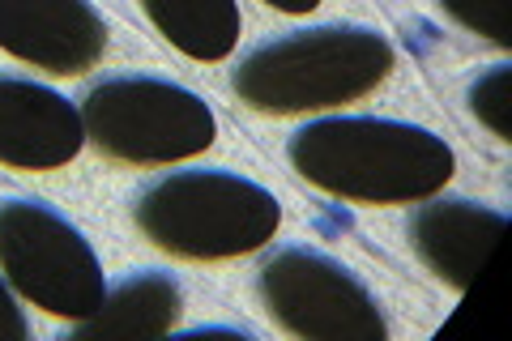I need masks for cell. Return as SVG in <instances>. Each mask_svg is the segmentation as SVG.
Segmentation results:
<instances>
[{"label": "cell", "mask_w": 512, "mask_h": 341, "mask_svg": "<svg viewBox=\"0 0 512 341\" xmlns=\"http://www.w3.org/2000/svg\"><path fill=\"white\" fill-rule=\"evenodd\" d=\"M265 5H274L278 13H312L320 0H265Z\"/></svg>", "instance_id": "obj_14"}, {"label": "cell", "mask_w": 512, "mask_h": 341, "mask_svg": "<svg viewBox=\"0 0 512 341\" xmlns=\"http://www.w3.org/2000/svg\"><path fill=\"white\" fill-rule=\"evenodd\" d=\"M0 47L56 77H82L107 52L90 0H0Z\"/></svg>", "instance_id": "obj_7"}, {"label": "cell", "mask_w": 512, "mask_h": 341, "mask_svg": "<svg viewBox=\"0 0 512 341\" xmlns=\"http://www.w3.org/2000/svg\"><path fill=\"white\" fill-rule=\"evenodd\" d=\"M86 141L77 107L26 77L0 73V162L18 171H56Z\"/></svg>", "instance_id": "obj_8"}, {"label": "cell", "mask_w": 512, "mask_h": 341, "mask_svg": "<svg viewBox=\"0 0 512 341\" xmlns=\"http://www.w3.org/2000/svg\"><path fill=\"white\" fill-rule=\"evenodd\" d=\"M82 128L90 145L120 167H171L205 154L218 120L201 94L163 77H103L82 94Z\"/></svg>", "instance_id": "obj_4"}, {"label": "cell", "mask_w": 512, "mask_h": 341, "mask_svg": "<svg viewBox=\"0 0 512 341\" xmlns=\"http://www.w3.org/2000/svg\"><path fill=\"white\" fill-rule=\"evenodd\" d=\"M0 273L26 303L60 320H86L107 295L86 235L43 201H0Z\"/></svg>", "instance_id": "obj_5"}, {"label": "cell", "mask_w": 512, "mask_h": 341, "mask_svg": "<svg viewBox=\"0 0 512 341\" xmlns=\"http://www.w3.org/2000/svg\"><path fill=\"white\" fill-rule=\"evenodd\" d=\"M133 222L158 252L180 261H235L278 235L282 205L231 171H171L137 192Z\"/></svg>", "instance_id": "obj_3"}, {"label": "cell", "mask_w": 512, "mask_h": 341, "mask_svg": "<svg viewBox=\"0 0 512 341\" xmlns=\"http://www.w3.org/2000/svg\"><path fill=\"white\" fill-rule=\"evenodd\" d=\"M184 316V290L171 273H133L103 295L99 312L77 320L73 337H163Z\"/></svg>", "instance_id": "obj_10"}, {"label": "cell", "mask_w": 512, "mask_h": 341, "mask_svg": "<svg viewBox=\"0 0 512 341\" xmlns=\"http://www.w3.org/2000/svg\"><path fill=\"white\" fill-rule=\"evenodd\" d=\"M141 9L171 39V47L201 64L227 60L244 26L235 0H141Z\"/></svg>", "instance_id": "obj_11"}, {"label": "cell", "mask_w": 512, "mask_h": 341, "mask_svg": "<svg viewBox=\"0 0 512 341\" xmlns=\"http://www.w3.org/2000/svg\"><path fill=\"white\" fill-rule=\"evenodd\" d=\"M26 337V316L18 299L9 295V286L0 282V341H22Z\"/></svg>", "instance_id": "obj_13"}, {"label": "cell", "mask_w": 512, "mask_h": 341, "mask_svg": "<svg viewBox=\"0 0 512 341\" xmlns=\"http://www.w3.org/2000/svg\"><path fill=\"white\" fill-rule=\"evenodd\" d=\"M393 73V47L367 26H312L269 39L235 64V99L261 116L355 103Z\"/></svg>", "instance_id": "obj_2"}, {"label": "cell", "mask_w": 512, "mask_h": 341, "mask_svg": "<svg viewBox=\"0 0 512 341\" xmlns=\"http://www.w3.org/2000/svg\"><path fill=\"white\" fill-rule=\"evenodd\" d=\"M286 154L308 184L359 205L427 201L457 171L444 137L419 124L376 116L316 120L291 137Z\"/></svg>", "instance_id": "obj_1"}, {"label": "cell", "mask_w": 512, "mask_h": 341, "mask_svg": "<svg viewBox=\"0 0 512 341\" xmlns=\"http://www.w3.org/2000/svg\"><path fill=\"white\" fill-rule=\"evenodd\" d=\"M508 218L500 209L461 201V197H444L419 205L410 218V248L414 256L436 273L444 286L453 290H470V282L483 273L487 256L500 243Z\"/></svg>", "instance_id": "obj_9"}, {"label": "cell", "mask_w": 512, "mask_h": 341, "mask_svg": "<svg viewBox=\"0 0 512 341\" xmlns=\"http://www.w3.org/2000/svg\"><path fill=\"white\" fill-rule=\"evenodd\" d=\"M440 9L495 47H512V0H440Z\"/></svg>", "instance_id": "obj_12"}, {"label": "cell", "mask_w": 512, "mask_h": 341, "mask_svg": "<svg viewBox=\"0 0 512 341\" xmlns=\"http://www.w3.org/2000/svg\"><path fill=\"white\" fill-rule=\"evenodd\" d=\"M256 290L269 320L308 341H384L389 324L355 273L325 252L278 248L261 261Z\"/></svg>", "instance_id": "obj_6"}]
</instances>
